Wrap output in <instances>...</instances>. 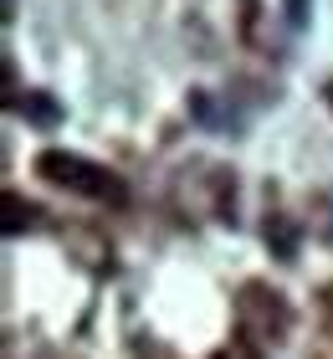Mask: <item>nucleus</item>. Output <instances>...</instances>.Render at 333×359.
<instances>
[{"label": "nucleus", "mask_w": 333, "mask_h": 359, "mask_svg": "<svg viewBox=\"0 0 333 359\" xmlns=\"http://www.w3.org/2000/svg\"><path fill=\"white\" fill-rule=\"evenodd\" d=\"M41 175L46 180H57V185H67V190H82V195H97V201H118L123 195V185L113 180L108 170H97V165H88L82 154H62V149H46L41 159Z\"/></svg>", "instance_id": "obj_1"}, {"label": "nucleus", "mask_w": 333, "mask_h": 359, "mask_svg": "<svg viewBox=\"0 0 333 359\" xmlns=\"http://www.w3.org/2000/svg\"><path fill=\"white\" fill-rule=\"evenodd\" d=\"M21 113H31V118H41V123H52V118H57V108L46 103V97H26V103H21Z\"/></svg>", "instance_id": "obj_2"}, {"label": "nucleus", "mask_w": 333, "mask_h": 359, "mask_svg": "<svg viewBox=\"0 0 333 359\" xmlns=\"http://www.w3.org/2000/svg\"><path fill=\"white\" fill-rule=\"evenodd\" d=\"M303 6H308V0H287V21H292V26H303V21H308V11H303Z\"/></svg>", "instance_id": "obj_3"}, {"label": "nucleus", "mask_w": 333, "mask_h": 359, "mask_svg": "<svg viewBox=\"0 0 333 359\" xmlns=\"http://www.w3.org/2000/svg\"><path fill=\"white\" fill-rule=\"evenodd\" d=\"M11 6H15V0H6V11H11Z\"/></svg>", "instance_id": "obj_4"}]
</instances>
